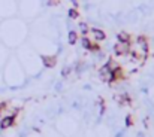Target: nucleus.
<instances>
[{
	"label": "nucleus",
	"mask_w": 154,
	"mask_h": 137,
	"mask_svg": "<svg viewBox=\"0 0 154 137\" xmlns=\"http://www.w3.org/2000/svg\"><path fill=\"white\" fill-rule=\"evenodd\" d=\"M79 16V13H78V10L75 9V7H72V9H69V18H72V19H75V18H78Z\"/></svg>",
	"instance_id": "nucleus-10"
},
{
	"label": "nucleus",
	"mask_w": 154,
	"mask_h": 137,
	"mask_svg": "<svg viewBox=\"0 0 154 137\" xmlns=\"http://www.w3.org/2000/svg\"><path fill=\"white\" fill-rule=\"evenodd\" d=\"M81 43H82V46H84L85 49H88V51L91 49V45H93V42H91L88 37H82V39H81Z\"/></svg>",
	"instance_id": "nucleus-9"
},
{
	"label": "nucleus",
	"mask_w": 154,
	"mask_h": 137,
	"mask_svg": "<svg viewBox=\"0 0 154 137\" xmlns=\"http://www.w3.org/2000/svg\"><path fill=\"white\" fill-rule=\"evenodd\" d=\"M99 76L103 82H114V78H112V70L108 67V64H105L102 69L99 70Z\"/></svg>",
	"instance_id": "nucleus-1"
},
{
	"label": "nucleus",
	"mask_w": 154,
	"mask_h": 137,
	"mask_svg": "<svg viewBox=\"0 0 154 137\" xmlns=\"http://www.w3.org/2000/svg\"><path fill=\"white\" fill-rule=\"evenodd\" d=\"M99 49H100V48H99V45L93 43V45H91V49H90V51H99Z\"/></svg>",
	"instance_id": "nucleus-14"
},
{
	"label": "nucleus",
	"mask_w": 154,
	"mask_h": 137,
	"mask_svg": "<svg viewBox=\"0 0 154 137\" xmlns=\"http://www.w3.org/2000/svg\"><path fill=\"white\" fill-rule=\"evenodd\" d=\"M126 124L130 127V125H133V119H132V116H127L126 118Z\"/></svg>",
	"instance_id": "nucleus-13"
},
{
	"label": "nucleus",
	"mask_w": 154,
	"mask_h": 137,
	"mask_svg": "<svg viewBox=\"0 0 154 137\" xmlns=\"http://www.w3.org/2000/svg\"><path fill=\"white\" fill-rule=\"evenodd\" d=\"M90 33L93 34V37L97 40V42H100V40H105V37H106V34H105V31H102L100 28H91L90 30Z\"/></svg>",
	"instance_id": "nucleus-6"
},
{
	"label": "nucleus",
	"mask_w": 154,
	"mask_h": 137,
	"mask_svg": "<svg viewBox=\"0 0 154 137\" xmlns=\"http://www.w3.org/2000/svg\"><path fill=\"white\" fill-rule=\"evenodd\" d=\"M15 124V115H9V116H5L2 121H0V128L6 130L9 127H12Z\"/></svg>",
	"instance_id": "nucleus-3"
},
{
	"label": "nucleus",
	"mask_w": 154,
	"mask_h": 137,
	"mask_svg": "<svg viewBox=\"0 0 154 137\" xmlns=\"http://www.w3.org/2000/svg\"><path fill=\"white\" fill-rule=\"evenodd\" d=\"M117 39H118V42H121V43H129V42H130V34L126 33V31H121V33L117 34Z\"/></svg>",
	"instance_id": "nucleus-7"
},
{
	"label": "nucleus",
	"mask_w": 154,
	"mask_h": 137,
	"mask_svg": "<svg viewBox=\"0 0 154 137\" xmlns=\"http://www.w3.org/2000/svg\"><path fill=\"white\" fill-rule=\"evenodd\" d=\"M114 52H115V55H127L130 52V42L129 43L118 42L117 45L114 46Z\"/></svg>",
	"instance_id": "nucleus-2"
},
{
	"label": "nucleus",
	"mask_w": 154,
	"mask_h": 137,
	"mask_svg": "<svg viewBox=\"0 0 154 137\" xmlns=\"http://www.w3.org/2000/svg\"><path fill=\"white\" fill-rule=\"evenodd\" d=\"M69 73H70V69H69V67H64V69H63V72H61V75H63V76H67Z\"/></svg>",
	"instance_id": "nucleus-12"
},
{
	"label": "nucleus",
	"mask_w": 154,
	"mask_h": 137,
	"mask_svg": "<svg viewBox=\"0 0 154 137\" xmlns=\"http://www.w3.org/2000/svg\"><path fill=\"white\" fill-rule=\"evenodd\" d=\"M42 63L45 67H54L57 63V58L54 55H42Z\"/></svg>",
	"instance_id": "nucleus-4"
},
{
	"label": "nucleus",
	"mask_w": 154,
	"mask_h": 137,
	"mask_svg": "<svg viewBox=\"0 0 154 137\" xmlns=\"http://www.w3.org/2000/svg\"><path fill=\"white\" fill-rule=\"evenodd\" d=\"M79 28H81L82 34H87V33H88V25H87L85 22H81V24H79Z\"/></svg>",
	"instance_id": "nucleus-11"
},
{
	"label": "nucleus",
	"mask_w": 154,
	"mask_h": 137,
	"mask_svg": "<svg viewBox=\"0 0 154 137\" xmlns=\"http://www.w3.org/2000/svg\"><path fill=\"white\" fill-rule=\"evenodd\" d=\"M69 43L70 45H75L76 43V40H78V34H76V31H69Z\"/></svg>",
	"instance_id": "nucleus-8"
},
{
	"label": "nucleus",
	"mask_w": 154,
	"mask_h": 137,
	"mask_svg": "<svg viewBox=\"0 0 154 137\" xmlns=\"http://www.w3.org/2000/svg\"><path fill=\"white\" fill-rule=\"evenodd\" d=\"M115 100L118 101V104H120V106H129V104L132 103V98H130V95H129V94H121V95L115 97Z\"/></svg>",
	"instance_id": "nucleus-5"
}]
</instances>
